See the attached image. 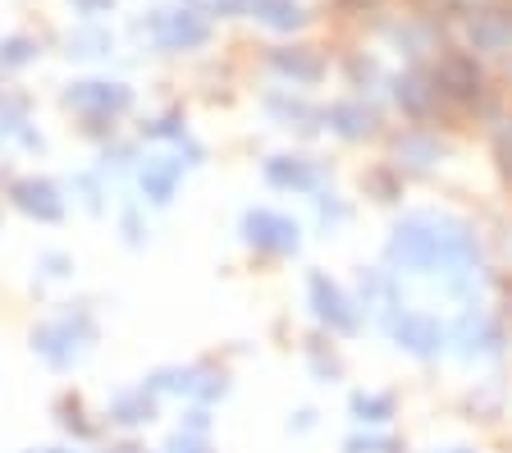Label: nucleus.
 I'll return each instance as SVG.
<instances>
[{
    "label": "nucleus",
    "mask_w": 512,
    "mask_h": 453,
    "mask_svg": "<svg viewBox=\"0 0 512 453\" xmlns=\"http://www.w3.org/2000/svg\"><path fill=\"white\" fill-rule=\"evenodd\" d=\"M444 453H476V449H444Z\"/></svg>",
    "instance_id": "2eb2a0df"
},
{
    "label": "nucleus",
    "mask_w": 512,
    "mask_h": 453,
    "mask_svg": "<svg viewBox=\"0 0 512 453\" xmlns=\"http://www.w3.org/2000/svg\"><path fill=\"white\" fill-rule=\"evenodd\" d=\"M307 298H311V312L316 321L330 330V335H357L362 330V302L352 298L343 284H334L330 275H311L307 280Z\"/></svg>",
    "instance_id": "7ed1b4c3"
},
{
    "label": "nucleus",
    "mask_w": 512,
    "mask_h": 453,
    "mask_svg": "<svg viewBox=\"0 0 512 453\" xmlns=\"http://www.w3.org/2000/svg\"><path fill=\"white\" fill-rule=\"evenodd\" d=\"M467 37L476 51H508L512 46V19L499 10H476L467 19Z\"/></svg>",
    "instance_id": "423d86ee"
},
{
    "label": "nucleus",
    "mask_w": 512,
    "mask_h": 453,
    "mask_svg": "<svg viewBox=\"0 0 512 453\" xmlns=\"http://www.w3.org/2000/svg\"><path fill=\"white\" fill-rule=\"evenodd\" d=\"M439 156H444V147H439L430 133H407V138H398V174H430L439 165Z\"/></svg>",
    "instance_id": "0eeeda50"
},
{
    "label": "nucleus",
    "mask_w": 512,
    "mask_h": 453,
    "mask_svg": "<svg viewBox=\"0 0 512 453\" xmlns=\"http://www.w3.org/2000/svg\"><path fill=\"white\" fill-rule=\"evenodd\" d=\"M348 408H352V417L362 421V426H371V431H375V426H384V421L394 417L398 403H394V394H375V389H357Z\"/></svg>",
    "instance_id": "1a4fd4ad"
},
{
    "label": "nucleus",
    "mask_w": 512,
    "mask_h": 453,
    "mask_svg": "<svg viewBox=\"0 0 512 453\" xmlns=\"http://www.w3.org/2000/svg\"><path fill=\"white\" fill-rule=\"evenodd\" d=\"M343 453H394V440H389V435L366 431V435H352V440L343 444Z\"/></svg>",
    "instance_id": "f8f14e48"
},
{
    "label": "nucleus",
    "mask_w": 512,
    "mask_h": 453,
    "mask_svg": "<svg viewBox=\"0 0 512 453\" xmlns=\"http://www.w3.org/2000/svg\"><path fill=\"white\" fill-rule=\"evenodd\" d=\"M494 284H499V302H503V307H494V312L512 325V280H494Z\"/></svg>",
    "instance_id": "ddd939ff"
},
{
    "label": "nucleus",
    "mask_w": 512,
    "mask_h": 453,
    "mask_svg": "<svg viewBox=\"0 0 512 453\" xmlns=\"http://www.w3.org/2000/svg\"><path fill=\"white\" fill-rule=\"evenodd\" d=\"M394 97H398V106L407 110V115H430V106L439 101V87L435 83H426V78H416V74H407V78H398V87H394Z\"/></svg>",
    "instance_id": "9d476101"
},
{
    "label": "nucleus",
    "mask_w": 512,
    "mask_h": 453,
    "mask_svg": "<svg viewBox=\"0 0 512 453\" xmlns=\"http://www.w3.org/2000/svg\"><path fill=\"white\" fill-rule=\"evenodd\" d=\"M330 129L339 133V138H348V142H357V138H366V133H375V115L366 106H357V101H343V106H334L330 115Z\"/></svg>",
    "instance_id": "6e6552de"
},
{
    "label": "nucleus",
    "mask_w": 512,
    "mask_h": 453,
    "mask_svg": "<svg viewBox=\"0 0 512 453\" xmlns=\"http://www.w3.org/2000/svg\"><path fill=\"white\" fill-rule=\"evenodd\" d=\"M256 14L266 23H275V28H298L302 23V10L293 0H256Z\"/></svg>",
    "instance_id": "9b49d317"
},
{
    "label": "nucleus",
    "mask_w": 512,
    "mask_h": 453,
    "mask_svg": "<svg viewBox=\"0 0 512 453\" xmlns=\"http://www.w3.org/2000/svg\"><path fill=\"white\" fill-rule=\"evenodd\" d=\"M389 339H394L403 353L430 362V357H439L448 348V325L439 321L435 312H421V307H403V302H398L394 312H389Z\"/></svg>",
    "instance_id": "f03ea898"
},
{
    "label": "nucleus",
    "mask_w": 512,
    "mask_h": 453,
    "mask_svg": "<svg viewBox=\"0 0 512 453\" xmlns=\"http://www.w3.org/2000/svg\"><path fill=\"white\" fill-rule=\"evenodd\" d=\"M270 184L279 188H293V193H320L325 188V165L307 161V156H279L270 161Z\"/></svg>",
    "instance_id": "39448f33"
},
{
    "label": "nucleus",
    "mask_w": 512,
    "mask_h": 453,
    "mask_svg": "<svg viewBox=\"0 0 512 453\" xmlns=\"http://www.w3.org/2000/svg\"><path fill=\"white\" fill-rule=\"evenodd\" d=\"M448 344L462 362H499L512 348V325L485 302H467L458 321L448 325Z\"/></svg>",
    "instance_id": "f257e3e1"
},
{
    "label": "nucleus",
    "mask_w": 512,
    "mask_h": 453,
    "mask_svg": "<svg viewBox=\"0 0 512 453\" xmlns=\"http://www.w3.org/2000/svg\"><path fill=\"white\" fill-rule=\"evenodd\" d=\"M503 179H508V193H512V161H503Z\"/></svg>",
    "instance_id": "4468645a"
},
{
    "label": "nucleus",
    "mask_w": 512,
    "mask_h": 453,
    "mask_svg": "<svg viewBox=\"0 0 512 453\" xmlns=\"http://www.w3.org/2000/svg\"><path fill=\"white\" fill-rule=\"evenodd\" d=\"M247 238H252L256 248L275 252V257H288V252L302 248L298 220L279 216V211H252V216H247Z\"/></svg>",
    "instance_id": "20e7f679"
}]
</instances>
